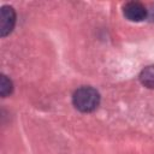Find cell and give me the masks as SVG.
<instances>
[{
    "instance_id": "5b68a950",
    "label": "cell",
    "mask_w": 154,
    "mask_h": 154,
    "mask_svg": "<svg viewBox=\"0 0 154 154\" xmlns=\"http://www.w3.org/2000/svg\"><path fill=\"white\" fill-rule=\"evenodd\" d=\"M12 82L5 76V75H1V78H0V94L2 97H6L8 94L12 93Z\"/></svg>"
},
{
    "instance_id": "6da1fadb",
    "label": "cell",
    "mask_w": 154,
    "mask_h": 154,
    "mask_svg": "<svg viewBox=\"0 0 154 154\" xmlns=\"http://www.w3.org/2000/svg\"><path fill=\"white\" fill-rule=\"evenodd\" d=\"M72 102L78 111L91 112L96 109L100 103V94L91 87H81L73 93Z\"/></svg>"
},
{
    "instance_id": "8992f818",
    "label": "cell",
    "mask_w": 154,
    "mask_h": 154,
    "mask_svg": "<svg viewBox=\"0 0 154 154\" xmlns=\"http://www.w3.org/2000/svg\"><path fill=\"white\" fill-rule=\"evenodd\" d=\"M148 17L150 18L152 22H154V5L152 6V10H149V14H148Z\"/></svg>"
},
{
    "instance_id": "7a4b0ae2",
    "label": "cell",
    "mask_w": 154,
    "mask_h": 154,
    "mask_svg": "<svg viewBox=\"0 0 154 154\" xmlns=\"http://www.w3.org/2000/svg\"><path fill=\"white\" fill-rule=\"evenodd\" d=\"M123 13L131 22H141L146 19L148 16L147 8L141 2L137 1H130L125 4L123 7Z\"/></svg>"
},
{
    "instance_id": "277c9868",
    "label": "cell",
    "mask_w": 154,
    "mask_h": 154,
    "mask_svg": "<svg viewBox=\"0 0 154 154\" xmlns=\"http://www.w3.org/2000/svg\"><path fill=\"white\" fill-rule=\"evenodd\" d=\"M140 81L144 87L154 89V65L147 66L142 70L140 75Z\"/></svg>"
},
{
    "instance_id": "3957f363",
    "label": "cell",
    "mask_w": 154,
    "mask_h": 154,
    "mask_svg": "<svg viewBox=\"0 0 154 154\" xmlns=\"http://www.w3.org/2000/svg\"><path fill=\"white\" fill-rule=\"evenodd\" d=\"M0 20H1V26H0V32L1 36L5 37L7 36L14 28L16 24V13L13 7L11 6H2L0 11Z\"/></svg>"
}]
</instances>
